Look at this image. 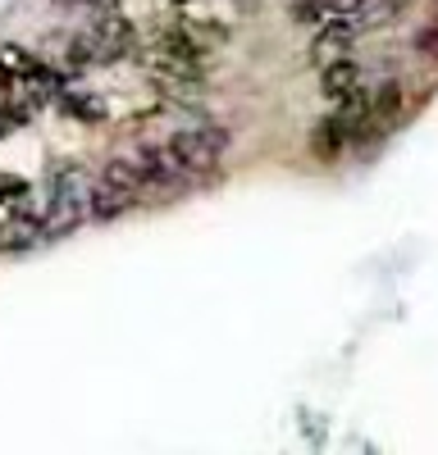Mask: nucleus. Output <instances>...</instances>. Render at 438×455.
Returning <instances> with one entry per match:
<instances>
[{
	"label": "nucleus",
	"instance_id": "obj_16",
	"mask_svg": "<svg viewBox=\"0 0 438 455\" xmlns=\"http://www.w3.org/2000/svg\"><path fill=\"white\" fill-rule=\"evenodd\" d=\"M174 5H197V0H174Z\"/></svg>",
	"mask_w": 438,
	"mask_h": 455
},
{
	"label": "nucleus",
	"instance_id": "obj_9",
	"mask_svg": "<svg viewBox=\"0 0 438 455\" xmlns=\"http://www.w3.org/2000/svg\"><path fill=\"white\" fill-rule=\"evenodd\" d=\"M42 73V60H36L28 46H14V42H0V78L10 83H28Z\"/></svg>",
	"mask_w": 438,
	"mask_h": 455
},
{
	"label": "nucleus",
	"instance_id": "obj_8",
	"mask_svg": "<svg viewBox=\"0 0 438 455\" xmlns=\"http://www.w3.org/2000/svg\"><path fill=\"white\" fill-rule=\"evenodd\" d=\"M352 87H361V64H356L352 55H338V60L320 64V92H324L328 100L347 96Z\"/></svg>",
	"mask_w": 438,
	"mask_h": 455
},
{
	"label": "nucleus",
	"instance_id": "obj_10",
	"mask_svg": "<svg viewBox=\"0 0 438 455\" xmlns=\"http://www.w3.org/2000/svg\"><path fill=\"white\" fill-rule=\"evenodd\" d=\"M347 141H352V132H347V124H343V119H324V124L315 128V137H311L315 156H324V160H334Z\"/></svg>",
	"mask_w": 438,
	"mask_h": 455
},
{
	"label": "nucleus",
	"instance_id": "obj_13",
	"mask_svg": "<svg viewBox=\"0 0 438 455\" xmlns=\"http://www.w3.org/2000/svg\"><path fill=\"white\" fill-rule=\"evenodd\" d=\"M416 51H420V55H434V60H438V23H429V28H425V32L416 36Z\"/></svg>",
	"mask_w": 438,
	"mask_h": 455
},
{
	"label": "nucleus",
	"instance_id": "obj_15",
	"mask_svg": "<svg viewBox=\"0 0 438 455\" xmlns=\"http://www.w3.org/2000/svg\"><path fill=\"white\" fill-rule=\"evenodd\" d=\"M0 251H5V223H0Z\"/></svg>",
	"mask_w": 438,
	"mask_h": 455
},
{
	"label": "nucleus",
	"instance_id": "obj_11",
	"mask_svg": "<svg viewBox=\"0 0 438 455\" xmlns=\"http://www.w3.org/2000/svg\"><path fill=\"white\" fill-rule=\"evenodd\" d=\"M292 19H297V23H328L320 0H297V5H292Z\"/></svg>",
	"mask_w": 438,
	"mask_h": 455
},
{
	"label": "nucleus",
	"instance_id": "obj_5",
	"mask_svg": "<svg viewBox=\"0 0 438 455\" xmlns=\"http://www.w3.org/2000/svg\"><path fill=\"white\" fill-rule=\"evenodd\" d=\"M169 146H174L178 164L188 169V173H206V169H215L219 160H224V150H229V132L219 128V124H206V128H182V132H174V137H169Z\"/></svg>",
	"mask_w": 438,
	"mask_h": 455
},
{
	"label": "nucleus",
	"instance_id": "obj_7",
	"mask_svg": "<svg viewBox=\"0 0 438 455\" xmlns=\"http://www.w3.org/2000/svg\"><path fill=\"white\" fill-rule=\"evenodd\" d=\"M356 32H361L356 14L328 19V23H324V28L315 32V42H311V60H315V64H328V60L347 55V51H352V42H356Z\"/></svg>",
	"mask_w": 438,
	"mask_h": 455
},
{
	"label": "nucleus",
	"instance_id": "obj_4",
	"mask_svg": "<svg viewBox=\"0 0 438 455\" xmlns=\"http://www.w3.org/2000/svg\"><path fill=\"white\" fill-rule=\"evenodd\" d=\"M146 73H151V83L160 96L169 100H197L206 92V73L197 60H182V55H169V51H156V46H146Z\"/></svg>",
	"mask_w": 438,
	"mask_h": 455
},
{
	"label": "nucleus",
	"instance_id": "obj_14",
	"mask_svg": "<svg viewBox=\"0 0 438 455\" xmlns=\"http://www.w3.org/2000/svg\"><path fill=\"white\" fill-rule=\"evenodd\" d=\"M0 114H14V119H28V109L14 105V92L10 87H0Z\"/></svg>",
	"mask_w": 438,
	"mask_h": 455
},
{
	"label": "nucleus",
	"instance_id": "obj_12",
	"mask_svg": "<svg viewBox=\"0 0 438 455\" xmlns=\"http://www.w3.org/2000/svg\"><path fill=\"white\" fill-rule=\"evenodd\" d=\"M320 5H324V14H328V19H343V14H356V10L365 5V0H320Z\"/></svg>",
	"mask_w": 438,
	"mask_h": 455
},
{
	"label": "nucleus",
	"instance_id": "obj_2",
	"mask_svg": "<svg viewBox=\"0 0 438 455\" xmlns=\"http://www.w3.org/2000/svg\"><path fill=\"white\" fill-rule=\"evenodd\" d=\"M133 51H137V28L124 14H115V10H105L87 32H78L69 42V60L73 64H119Z\"/></svg>",
	"mask_w": 438,
	"mask_h": 455
},
{
	"label": "nucleus",
	"instance_id": "obj_3",
	"mask_svg": "<svg viewBox=\"0 0 438 455\" xmlns=\"http://www.w3.org/2000/svg\"><path fill=\"white\" fill-rule=\"evenodd\" d=\"M146 192V182H142V169L137 160L128 156H115V160H105L101 173L92 178V219H119L128 214Z\"/></svg>",
	"mask_w": 438,
	"mask_h": 455
},
{
	"label": "nucleus",
	"instance_id": "obj_1",
	"mask_svg": "<svg viewBox=\"0 0 438 455\" xmlns=\"http://www.w3.org/2000/svg\"><path fill=\"white\" fill-rule=\"evenodd\" d=\"M36 214H42V237L46 242L78 233V228L92 219V178L78 164H69L64 173H55L51 196L42 201V210H36Z\"/></svg>",
	"mask_w": 438,
	"mask_h": 455
},
{
	"label": "nucleus",
	"instance_id": "obj_6",
	"mask_svg": "<svg viewBox=\"0 0 438 455\" xmlns=\"http://www.w3.org/2000/svg\"><path fill=\"white\" fill-rule=\"evenodd\" d=\"M133 160H137V169H142L146 192H178V187L192 178L188 169L178 164V156H174V146H169V141H160V146H146L142 156H133Z\"/></svg>",
	"mask_w": 438,
	"mask_h": 455
}]
</instances>
